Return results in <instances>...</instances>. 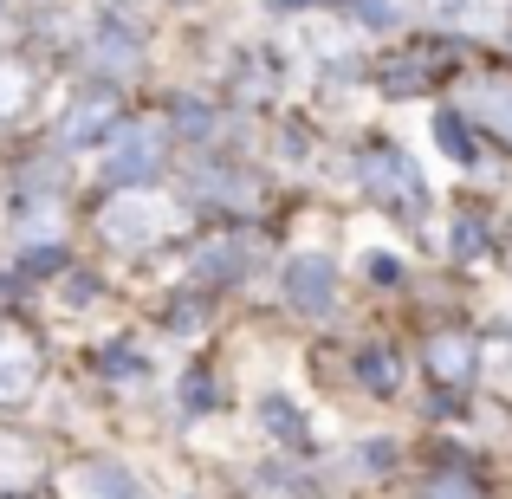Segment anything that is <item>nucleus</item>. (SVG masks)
<instances>
[{
	"instance_id": "ddd939ff",
	"label": "nucleus",
	"mask_w": 512,
	"mask_h": 499,
	"mask_svg": "<svg viewBox=\"0 0 512 499\" xmlns=\"http://www.w3.org/2000/svg\"><path fill=\"white\" fill-rule=\"evenodd\" d=\"M91 59H104L111 72H137V46H130V33H111V26L98 33V46H91Z\"/></svg>"
},
{
	"instance_id": "a211bd4d",
	"label": "nucleus",
	"mask_w": 512,
	"mask_h": 499,
	"mask_svg": "<svg viewBox=\"0 0 512 499\" xmlns=\"http://www.w3.org/2000/svg\"><path fill=\"white\" fill-rule=\"evenodd\" d=\"M415 499H480L474 487H467V480L461 474H435V480H428V487L422 493H415Z\"/></svg>"
},
{
	"instance_id": "412c9836",
	"label": "nucleus",
	"mask_w": 512,
	"mask_h": 499,
	"mask_svg": "<svg viewBox=\"0 0 512 499\" xmlns=\"http://www.w3.org/2000/svg\"><path fill=\"white\" fill-rule=\"evenodd\" d=\"M454 247H461V253H480V247H487V227H480V221H454Z\"/></svg>"
},
{
	"instance_id": "f257e3e1",
	"label": "nucleus",
	"mask_w": 512,
	"mask_h": 499,
	"mask_svg": "<svg viewBox=\"0 0 512 499\" xmlns=\"http://www.w3.org/2000/svg\"><path fill=\"white\" fill-rule=\"evenodd\" d=\"M175 227H182V208L169 195H150V188H130V195L104 201V214H98V234L111 247H150V240L175 234Z\"/></svg>"
},
{
	"instance_id": "dca6fc26",
	"label": "nucleus",
	"mask_w": 512,
	"mask_h": 499,
	"mask_svg": "<svg viewBox=\"0 0 512 499\" xmlns=\"http://www.w3.org/2000/svg\"><path fill=\"white\" fill-rule=\"evenodd\" d=\"M201 188L208 195H227V208H253V182H240V175H201Z\"/></svg>"
},
{
	"instance_id": "f8f14e48",
	"label": "nucleus",
	"mask_w": 512,
	"mask_h": 499,
	"mask_svg": "<svg viewBox=\"0 0 512 499\" xmlns=\"http://www.w3.org/2000/svg\"><path fill=\"white\" fill-rule=\"evenodd\" d=\"M39 454H33V441L26 435H0V480H33L39 474Z\"/></svg>"
},
{
	"instance_id": "f3484780",
	"label": "nucleus",
	"mask_w": 512,
	"mask_h": 499,
	"mask_svg": "<svg viewBox=\"0 0 512 499\" xmlns=\"http://www.w3.org/2000/svg\"><path fill=\"white\" fill-rule=\"evenodd\" d=\"M299 39H312V52H318V59H338V52H350V39L338 33V26H299Z\"/></svg>"
},
{
	"instance_id": "1a4fd4ad",
	"label": "nucleus",
	"mask_w": 512,
	"mask_h": 499,
	"mask_svg": "<svg viewBox=\"0 0 512 499\" xmlns=\"http://www.w3.org/2000/svg\"><path fill=\"white\" fill-rule=\"evenodd\" d=\"M72 493L78 499H137V487H130L117 467H78V474H72Z\"/></svg>"
},
{
	"instance_id": "20e7f679",
	"label": "nucleus",
	"mask_w": 512,
	"mask_h": 499,
	"mask_svg": "<svg viewBox=\"0 0 512 499\" xmlns=\"http://www.w3.org/2000/svg\"><path fill=\"white\" fill-rule=\"evenodd\" d=\"M156 163H163V137H156V130H117V143L104 150L98 169L111 175V182H143Z\"/></svg>"
},
{
	"instance_id": "6e6552de",
	"label": "nucleus",
	"mask_w": 512,
	"mask_h": 499,
	"mask_svg": "<svg viewBox=\"0 0 512 499\" xmlns=\"http://www.w3.org/2000/svg\"><path fill=\"white\" fill-rule=\"evenodd\" d=\"M33 376H39L33 350L26 344H0V402H20L26 389H33Z\"/></svg>"
},
{
	"instance_id": "423d86ee",
	"label": "nucleus",
	"mask_w": 512,
	"mask_h": 499,
	"mask_svg": "<svg viewBox=\"0 0 512 499\" xmlns=\"http://www.w3.org/2000/svg\"><path fill=\"white\" fill-rule=\"evenodd\" d=\"M428 370L441 376V383H467V376H474V344H467V337H435V344H428Z\"/></svg>"
},
{
	"instance_id": "9d476101",
	"label": "nucleus",
	"mask_w": 512,
	"mask_h": 499,
	"mask_svg": "<svg viewBox=\"0 0 512 499\" xmlns=\"http://www.w3.org/2000/svg\"><path fill=\"white\" fill-rule=\"evenodd\" d=\"M467 104H474V117H487L500 137H512V85H480Z\"/></svg>"
},
{
	"instance_id": "4468645a",
	"label": "nucleus",
	"mask_w": 512,
	"mask_h": 499,
	"mask_svg": "<svg viewBox=\"0 0 512 499\" xmlns=\"http://www.w3.org/2000/svg\"><path fill=\"white\" fill-rule=\"evenodd\" d=\"M26 91H33V72L26 65H0V117L26 111Z\"/></svg>"
},
{
	"instance_id": "aec40b11",
	"label": "nucleus",
	"mask_w": 512,
	"mask_h": 499,
	"mask_svg": "<svg viewBox=\"0 0 512 499\" xmlns=\"http://www.w3.org/2000/svg\"><path fill=\"white\" fill-rule=\"evenodd\" d=\"M389 454H396V441H363V448H357V467H363V474H383Z\"/></svg>"
},
{
	"instance_id": "7ed1b4c3",
	"label": "nucleus",
	"mask_w": 512,
	"mask_h": 499,
	"mask_svg": "<svg viewBox=\"0 0 512 499\" xmlns=\"http://www.w3.org/2000/svg\"><path fill=\"white\" fill-rule=\"evenodd\" d=\"M286 299L299 305L305 318H325L331 305H338V266H331L325 253H299V260L286 266Z\"/></svg>"
},
{
	"instance_id": "6ab92c4d",
	"label": "nucleus",
	"mask_w": 512,
	"mask_h": 499,
	"mask_svg": "<svg viewBox=\"0 0 512 499\" xmlns=\"http://www.w3.org/2000/svg\"><path fill=\"white\" fill-rule=\"evenodd\" d=\"M357 370H363V383H370V389H389V383H396V370L383 363V350H363Z\"/></svg>"
},
{
	"instance_id": "0eeeda50",
	"label": "nucleus",
	"mask_w": 512,
	"mask_h": 499,
	"mask_svg": "<svg viewBox=\"0 0 512 499\" xmlns=\"http://www.w3.org/2000/svg\"><path fill=\"white\" fill-rule=\"evenodd\" d=\"M111 117H117V104H111V98H78V104H72V117L59 124V137L78 150V143H91L104 124H111Z\"/></svg>"
},
{
	"instance_id": "f03ea898",
	"label": "nucleus",
	"mask_w": 512,
	"mask_h": 499,
	"mask_svg": "<svg viewBox=\"0 0 512 499\" xmlns=\"http://www.w3.org/2000/svg\"><path fill=\"white\" fill-rule=\"evenodd\" d=\"M357 182H363V195L370 201H383V208H422V175H415V163H409V150H389V143H376L370 156L357 163Z\"/></svg>"
},
{
	"instance_id": "39448f33",
	"label": "nucleus",
	"mask_w": 512,
	"mask_h": 499,
	"mask_svg": "<svg viewBox=\"0 0 512 499\" xmlns=\"http://www.w3.org/2000/svg\"><path fill=\"white\" fill-rule=\"evenodd\" d=\"M435 13L461 33H500L506 26V0H435Z\"/></svg>"
},
{
	"instance_id": "9b49d317",
	"label": "nucleus",
	"mask_w": 512,
	"mask_h": 499,
	"mask_svg": "<svg viewBox=\"0 0 512 499\" xmlns=\"http://www.w3.org/2000/svg\"><path fill=\"white\" fill-rule=\"evenodd\" d=\"M260 422L273 428L279 441H305V415H299V402H286V396H266L260 402Z\"/></svg>"
},
{
	"instance_id": "2eb2a0df",
	"label": "nucleus",
	"mask_w": 512,
	"mask_h": 499,
	"mask_svg": "<svg viewBox=\"0 0 512 499\" xmlns=\"http://www.w3.org/2000/svg\"><path fill=\"white\" fill-rule=\"evenodd\" d=\"M435 143H441V156H454V163H474V143H467L461 117H435Z\"/></svg>"
}]
</instances>
